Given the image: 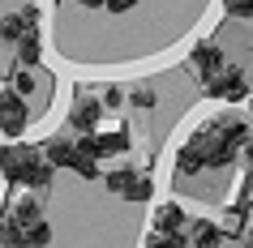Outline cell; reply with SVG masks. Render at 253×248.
Segmentation results:
<instances>
[{
    "label": "cell",
    "instance_id": "obj_6",
    "mask_svg": "<svg viewBox=\"0 0 253 248\" xmlns=\"http://www.w3.org/2000/svg\"><path fill=\"white\" fill-rule=\"evenodd\" d=\"M189 69H193L198 81L206 86L211 77H219V73L227 69L223 65V47H219V43H198V47H189Z\"/></svg>",
    "mask_w": 253,
    "mask_h": 248
},
{
    "label": "cell",
    "instance_id": "obj_8",
    "mask_svg": "<svg viewBox=\"0 0 253 248\" xmlns=\"http://www.w3.org/2000/svg\"><path fill=\"white\" fill-rule=\"evenodd\" d=\"M30 26H39V9H13V13H0V43H17Z\"/></svg>",
    "mask_w": 253,
    "mask_h": 248
},
{
    "label": "cell",
    "instance_id": "obj_12",
    "mask_svg": "<svg viewBox=\"0 0 253 248\" xmlns=\"http://www.w3.org/2000/svg\"><path fill=\"white\" fill-rule=\"evenodd\" d=\"M39 56H43V35H39V26H30L26 35L17 39V65L35 69V65H39Z\"/></svg>",
    "mask_w": 253,
    "mask_h": 248
},
{
    "label": "cell",
    "instance_id": "obj_7",
    "mask_svg": "<svg viewBox=\"0 0 253 248\" xmlns=\"http://www.w3.org/2000/svg\"><path fill=\"white\" fill-rule=\"evenodd\" d=\"M107 107L99 103V99H90V94H78L73 99V107H69V129H78V133H94L99 129V120H103Z\"/></svg>",
    "mask_w": 253,
    "mask_h": 248
},
{
    "label": "cell",
    "instance_id": "obj_10",
    "mask_svg": "<svg viewBox=\"0 0 253 248\" xmlns=\"http://www.w3.org/2000/svg\"><path fill=\"white\" fill-rule=\"evenodd\" d=\"M189 244L193 248H223V231L214 218H193L189 222Z\"/></svg>",
    "mask_w": 253,
    "mask_h": 248
},
{
    "label": "cell",
    "instance_id": "obj_22",
    "mask_svg": "<svg viewBox=\"0 0 253 248\" xmlns=\"http://www.w3.org/2000/svg\"><path fill=\"white\" fill-rule=\"evenodd\" d=\"M0 248H9V244H0Z\"/></svg>",
    "mask_w": 253,
    "mask_h": 248
},
{
    "label": "cell",
    "instance_id": "obj_20",
    "mask_svg": "<svg viewBox=\"0 0 253 248\" xmlns=\"http://www.w3.org/2000/svg\"><path fill=\"white\" fill-rule=\"evenodd\" d=\"M4 235H9V218H0V244H4Z\"/></svg>",
    "mask_w": 253,
    "mask_h": 248
},
{
    "label": "cell",
    "instance_id": "obj_13",
    "mask_svg": "<svg viewBox=\"0 0 253 248\" xmlns=\"http://www.w3.org/2000/svg\"><path fill=\"white\" fill-rule=\"evenodd\" d=\"M9 218H13L17 227H30V222H39V218H43L39 197H35V193H22V197L13 201V210H9Z\"/></svg>",
    "mask_w": 253,
    "mask_h": 248
},
{
    "label": "cell",
    "instance_id": "obj_19",
    "mask_svg": "<svg viewBox=\"0 0 253 248\" xmlns=\"http://www.w3.org/2000/svg\"><path fill=\"white\" fill-rule=\"evenodd\" d=\"M245 158H249V167H253V133H249V142H245Z\"/></svg>",
    "mask_w": 253,
    "mask_h": 248
},
{
    "label": "cell",
    "instance_id": "obj_15",
    "mask_svg": "<svg viewBox=\"0 0 253 248\" xmlns=\"http://www.w3.org/2000/svg\"><path fill=\"white\" fill-rule=\"evenodd\" d=\"M26 248H52V222L39 218L26 227Z\"/></svg>",
    "mask_w": 253,
    "mask_h": 248
},
{
    "label": "cell",
    "instance_id": "obj_21",
    "mask_svg": "<svg viewBox=\"0 0 253 248\" xmlns=\"http://www.w3.org/2000/svg\"><path fill=\"white\" fill-rule=\"evenodd\" d=\"M236 248H253V235H245V240H240V244Z\"/></svg>",
    "mask_w": 253,
    "mask_h": 248
},
{
    "label": "cell",
    "instance_id": "obj_2",
    "mask_svg": "<svg viewBox=\"0 0 253 248\" xmlns=\"http://www.w3.org/2000/svg\"><path fill=\"white\" fill-rule=\"evenodd\" d=\"M43 154H47L52 167H65L73 176H82V180H99V158L86 154L78 145V137H52V142L43 145Z\"/></svg>",
    "mask_w": 253,
    "mask_h": 248
},
{
    "label": "cell",
    "instance_id": "obj_16",
    "mask_svg": "<svg viewBox=\"0 0 253 248\" xmlns=\"http://www.w3.org/2000/svg\"><path fill=\"white\" fill-rule=\"evenodd\" d=\"M223 9L232 17H253V0H223Z\"/></svg>",
    "mask_w": 253,
    "mask_h": 248
},
{
    "label": "cell",
    "instance_id": "obj_17",
    "mask_svg": "<svg viewBox=\"0 0 253 248\" xmlns=\"http://www.w3.org/2000/svg\"><path fill=\"white\" fill-rule=\"evenodd\" d=\"M120 103H125V90H120V86H107L103 90V107L112 111V107H120Z\"/></svg>",
    "mask_w": 253,
    "mask_h": 248
},
{
    "label": "cell",
    "instance_id": "obj_1",
    "mask_svg": "<svg viewBox=\"0 0 253 248\" xmlns=\"http://www.w3.org/2000/svg\"><path fill=\"white\" fill-rule=\"evenodd\" d=\"M52 176H56V167L47 163L43 145H13L9 167H4V180H9V184H22V188H47Z\"/></svg>",
    "mask_w": 253,
    "mask_h": 248
},
{
    "label": "cell",
    "instance_id": "obj_18",
    "mask_svg": "<svg viewBox=\"0 0 253 248\" xmlns=\"http://www.w3.org/2000/svg\"><path fill=\"white\" fill-rule=\"evenodd\" d=\"M9 154H13V145L0 142V176H4V167H9Z\"/></svg>",
    "mask_w": 253,
    "mask_h": 248
},
{
    "label": "cell",
    "instance_id": "obj_3",
    "mask_svg": "<svg viewBox=\"0 0 253 248\" xmlns=\"http://www.w3.org/2000/svg\"><path fill=\"white\" fill-rule=\"evenodd\" d=\"M103 184H107V193L125 197V201H146V197L155 193L150 176H142V171H133V167H112V171H103Z\"/></svg>",
    "mask_w": 253,
    "mask_h": 248
},
{
    "label": "cell",
    "instance_id": "obj_4",
    "mask_svg": "<svg viewBox=\"0 0 253 248\" xmlns=\"http://www.w3.org/2000/svg\"><path fill=\"white\" fill-rule=\"evenodd\" d=\"M202 90L211 94V99H219V103H245L253 94V86H249V73H245V69H223V73L211 77Z\"/></svg>",
    "mask_w": 253,
    "mask_h": 248
},
{
    "label": "cell",
    "instance_id": "obj_11",
    "mask_svg": "<svg viewBox=\"0 0 253 248\" xmlns=\"http://www.w3.org/2000/svg\"><path fill=\"white\" fill-rule=\"evenodd\" d=\"M94 145H99V154H125V150H133V145H129V129H125V124L94 129Z\"/></svg>",
    "mask_w": 253,
    "mask_h": 248
},
{
    "label": "cell",
    "instance_id": "obj_14",
    "mask_svg": "<svg viewBox=\"0 0 253 248\" xmlns=\"http://www.w3.org/2000/svg\"><path fill=\"white\" fill-rule=\"evenodd\" d=\"M142 248H189V240H185L180 231H155V227H150Z\"/></svg>",
    "mask_w": 253,
    "mask_h": 248
},
{
    "label": "cell",
    "instance_id": "obj_5",
    "mask_svg": "<svg viewBox=\"0 0 253 248\" xmlns=\"http://www.w3.org/2000/svg\"><path fill=\"white\" fill-rule=\"evenodd\" d=\"M30 124V107H26V94H17L13 86L0 90V133L4 137H22Z\"/></svg>",
    "mask_w": 253,
    "mask_h": 248
},
{
    "label": "cell",
    "instance_id": "obj_9",
    "mask_svg": "<svg viewBox=\"0 0 253 248\" xmlns=\"http://www.w3.org/2000/svg\"><path fill=\"white\" fill-rule=\"evenodd\" d=\"M150 227L155 231H185L189 227V210L180 201H159L155 214H150Z\"/></svg>",
    "mask_w": 253,
    "mask_h": 248
}]
</instances>
